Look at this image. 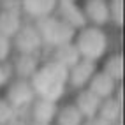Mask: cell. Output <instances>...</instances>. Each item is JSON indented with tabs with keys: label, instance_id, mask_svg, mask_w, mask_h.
<instances>
[{
	"label": "cell",
	"instance_id": "1",
	"mask_svg": "<svg viewBox=\"0 0 125 125\" xmlns=\"http://www.w3.org/2000/svg\"><path fill=\"white\" fill-rule=\"evenodd\" d=\"M32 86L37 97H44L49 101L60 102V99L67 94V69L58 65L53 60L41 62L34 76L30 78Z\"/></svg>",
	"mask_w": 125,
	"mask_h": 125
},
{
	"label": "cell",
	"instance_id": "2",
	"mask_svg": "<svg viewBox=\"0 0 125 125\" xmlns=\"http://www.w3.org/2000/svg\"><path fill=\"white\" fill-rule=\"evenodd\" d=\"M72 42L81 58H86V60L97 63L109 51V37H107V32L104 27L85 25L79 30H76Z\"/></svg>",
	"mask_w": 125,
	"mask_h": 125
},
{
	"label": "cell",
	"instance_id": "3",
	"mask_svg": "<svg viewBox=\"0 0 125 125\" xmlns=\"http://www.w3.org/2000/svg\"><path fill=\"white\" fill-rule=\"evenodd\" d=\"M34 23L41 34L42 44L48 48H56L65 42H71L74 39V34H76V30L69 23H65L58 14H49L46 18H41Z\"/></svg>",
	"mask_w": 125,
	"mask_h": 125
},
{
	"label": "cell",
	"instance_id": "4",
	"mask_svg": "<svg viewBox=\"0 0 125 125\" xmlns=\"http://www.w3.org/2000/svg\"><path fill=\"white\" fill-rule=\"evenodd\" d=\"M2 95L9 101V104L18 113L28 109V106L37 97L34 86H32V81L27 78H18V76H11V79L4 85Z\"/></svg>",
	"mask_w": 125,
	"mask_h": 125
},
{
	"label": "cell",
	"instance_id": "5",
	"mask_svg": "<svg viewBox=\"0 0 125 125\" xmlns=\"http://www.w3.org/2000/svg\"><path fill=\"white\" fill-rule=\"evenodd\" d=\"M12 41V49L14 53H30V55H39L41 49L44 48L41 34L35 27L34 21L25 20L23 25L18 28V32L11 37Z\"/></svg>",
	"mask_w": 125,
	"mask_h": 125
},
{
	"label": "cell",
	"instance_id": "6",
	"mask_svg": "<svg viewBox=\"0 0 125 125\" xmlns=\"http://www.w3.org/2000/svg\"><path fill=\"white\" fill-rule=\"evenodd\" d=\"M97 69H99L97 62L86 60V58H79L72 67L67 69V88H71L74 92L85 88Z\"/></svg>",
	"mask_w": 125,
	"mask_h": 125
},
{
	"label": "cell",
	"instance_id": "7",
	"mask_svg": "<svg viewBox=\"0 0 125 125\" xmlns=\"http://www.w3.org/2000/svg\"><path fill=\"white\" fill-rule=\"evenodd\" d=\"M86 25L95 27H107L109 25V7L107 0H79Z\"/></svg>",
	"mask_w": 125,
	"mask_h": 125
},
{
	"label": "cell",
	"instance_id": "8",
	"mask_svg": "<svg viewBox=\"0 0 125 125\" xmlns=\"http://www.w3.org/2000/svg\"><path fill=\"white\" fill-rule=\"evenodd\" d=\"M56 7L58 0H20V11L23 12L25 20L30 21H37L49 14H55Z\"/></svg>",
	"mask_w": 125,
	"mask_h": 125
},
{
	"label": "cell",
	"instance_id": "9",
	"mask_svg": "<svg viewBox=\"0 0 125 125\" xmlns=\"http://www.w3.org/2000/svg\"><path fill=\"white\" fill-rule=\"evenodd\" d=\"M85 88L94 92L99 99H107V97L116 95V92L120 90V83L116 79H113L109 74H106L102 69H97Z\"/></svg>",
	"mask_w": 125,
	"mask_h": 125
},
{
	"label": "cell",
	"instance_id": "10",
	"mask_svg": "<svg viewBox=\"0 0 125 125\" xmlns=\"http://www.w3.org/2000/svg\"><path fill=\"white\" fill-rule=\"evenodd\" d=\"M11 72L12 76L18 78H27L30 79L34 76V72L37 71V67L41 65V58L39 55H30V53H14L11 56Z\"/></svg>",
	"mask_w": 125,
	"mask_h": 125
},
{
	"label": "cell",
	"instance_id": "11",
	"mask_svg": "<svg viewBox=\"0 0 125 125\" xmlns=\"http://www.w3.org/2000/svg\"><path fill=\"white\" fill-rule=\"evenodd\" d=\"M56 107H58V102L49 101V99H44V97H35L34 102L28 106L30 122H39V123L53 125L55 115H56Z\"/></svg>",
	"mask_w": 125,
	"mask_h": 125
},
{
	"label": "cell",
	"instance_id": "12",
	"mask_svg": "<svg viewBox=\"0 0 125 125\" xmlns=\"http://www.w3.org/2000/svg\"><path fill=\"white\" fill-rule=\"evenodd\" d=\"M102 99H99L94 92H90L88 88H81L76 90V95L72 99V104L78 107V111L81 113L83 118H92L97 116V109Z\"/></svg>",
	"mask_w": 125,
	"mask_h": 125
},
{
	"label": "cell",
	"instance_id": "13",
	"mask_svg": "<svg viewBox=\"0 0 125 125\" xmlns=\"http://www.w3.org/2000/svg\"><path fill=\"white\" fill-rule=\"evenodd\" d=\"M55 14H58L65 23H69L74 30H79L81 27L86 25V20H85V14H83L79 2H58Z\"/></svg>",
	"mask_w": 125,
	"mask_h": 125
},
{
	"label": "cell",
	"instance_id": "14",
	"mask_svg": "<svg viewBox=\"0 0 125 125\" xmlns=\"http://www.w3.org/2000/svg\"><path fill=\"white\" fill-rule=\"evenodd\" d=\"M23 21L25 16L18 7H0V34L12 37Z\"/></svg>",
	"mask_w": 125,
	"mask_h": 125
},
{
	"label": "cell",
	"instance_id": "15",
	"mask_svg": "<svg viewBox=\"0 0 125 125\" xmlns=\"http://www.w3.org/2000/svg\"><path fill=\"white\" fill-rule=\"evenodd\" d=\"M118 92L113 97L102 99L101 104H99V109H97V116L101 120L107 122L109 125H116L122 118V99L118 95Z\"/></svg>",
	"mask_w": 125,
	"mask_h": 125
},
{
	"label": "cell",
	"instance_id": "16",
	"mask_svg": "<svg viewBox=\"0 0 125 125\" xmlns=\"http://www.w3.org/2000/svg\"><path fill=\"white\" fill-rule=\"evenodd\" d=\"M51 49H53V53H51V58H49V60L56 62L58 65H62V67H65V69L72 67V65H74V63H76L79 58H81L72 41H71V42L62 44V46L51 48Z\"/></svg>",
	"mask_w": 125,
	"mask_h": 125
},
{
	"label": "cell",
	"instance_id": "17",
	"mask_svg": "<svg viewBox=\"0 0 125 125\" xmlns=\"http://www.w3.org/2000/svg\"><path fill=\"white\" fill-rule=\"evenodd\" d=\"M83 120L85 118L81 116L78 107L71 101V102H65V104H58L53 125H81Z\"/></svg>",
	"mask_w": 125,
	"mask_h": 125
},
{
	"label": "cell",
	"instance_id": "18",
	"mask_svg": "<svg viewBox=\"0 0 125 125\" xmlns=\"http://www.w3.org/2000/svg\"><path fill=\"white\" fill-rule=\"evenodd\" d=\"M102 65L99 69H102L106 74H109L113 79H116L118 83H122L123 78V55L120 51L115 53H106V56L102 58Z\"/></svg>",
	"mask_w": 125,
	"mask_h": 125
},
{
	"label": "cell",
	"instance_id": "19",
	"mask_svg": "<svg viewBox=\"0 0 125 125\" xmlns=\"http://www.w3.org/2000/svg\"><path fill=\"white\" fill-rule=\"evenodd\" d=\"M109 7V25L122 27L123 25V0H107Z\"/></svg>",
	"mask_w": 125,
	"mask_h": 125
},
{
	"label": "cell",
	"instance_id": "20",
	"mask_svg": "<svg viewBox=\"0 0 125 125\" xmlns=\"http://www.w3.org/2000/svg\"><path fill=\"white\" fill-rule=\"evenodd\" d=\"M14 116H18V111L9 104V101L0 95V125H5L7 122H11Z\"/></svg>",
	"mask_w": 125,
	"mask_h": 125
},
{
	"label": "cell",
	"instance_id": "21",
	"mask_svg": "<svg viewBox=\"0 0 125 125\" xmlns=\"http://www.w3.org/2000/svg\"><path fill=\"white\" fill-rule=\"evenodd\" d=\"M12 55H14V49H12L11 37L0 34V63H9Z\"/></svg>",
	"mask_w": 125,
	"mask_h": 125
},
{
	"label": "cell",
	"instance_id": "22",
	"mask_svg": "<svg viewBox=\"0 0 125 125\" xmlns=\"http://www.w3.org/2000/svg\"><path fill=\"white\" fill-rule=\"evenodd\" d=\"M81 125H109V123L104 122V120H101L99 116H92V118H85Z\"/></svg>",
	"mask_w": 125,
	"mask_h": 125
},
{
	"label": "cell",
	"instance_id": "23",
	"mask_svg": "<svg viewBox=\"0 0 125 125\" xmlns=\"http://www.w3.org/2000/svg\"><path fill=\"white\" fill-rule=\"evenodd\" d=\"M5 125H28V122H27V120H23L21 116H14V118H12L11 122H7Z\"/></svg>",
	"mask_w": 125,
	"mask_h": 125
},
{
	"label": "cell",
	"instance_id": "24",
	"mask_svg": "<svg viewBox=\"0 0 125 125\" xmlns=\"http://www.w3.org/2000/svg\"><path fill=\"white\" fill-rule=\"evenodd\" d=\"M28 125H48V123H39V122H30L28 120Z\"/></svg>",
	"mask_w": 125,
	"mask_h": 125
},
{
	"label": "cell",
	"instance_id": "25",
	"mask_svg": "<svg viewBox=\"0 0 125 125\" xmlns=\"http://www.w3.org/2000/svg\"><path fill=\"white\" fill-rule=\"evenodd\" d=\"M58 2H79V0H58Z\"/></svg>",
	"mask_w": 125,
	"mask_h": 125
}]
</instances>
